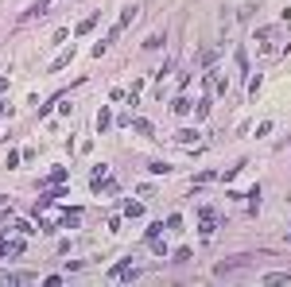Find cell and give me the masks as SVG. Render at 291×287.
<instances>
[{"mask_svg":"<svg viewBox=\"0 0 291 287\" xmlns=\"http://www.w3.org/2000/svg\"><path fill=\"white\" fill-rule=\"evenodd\" d=\"M148 171H152V175H167V171H171V163H152Z\"/></svg>","mask_w":291,"mask_h":287,"instance_id":"15","label":"cell"},{"mask_svg":"<svg viewBox=\"0 0 291 287\" xmlns=\"http://www.w3.org/2000/svg\"><path fill=\"white\" fill-rule=\"evenodd\" d=\"M132 128L140 132V136H152V132H156V128H152V120H132Z\"/></svg>","mask_w":291,"mask_h":287,"instance_id":"12","label":"cell"},{"mask_svg":"<svg viewBox=\"0 0 291 287\" xmlns=\"http://www.w3.org/2000/svg\"><path fill=\"white\" fill-rule=\"evenodd\" d=\"M136 16H140V8H136V4H128V8L120 12V24H116V28H120V31H124V28H132V20H136Z\"/></svg>","mask_w":291,"mask_h":287,"instance_id":"3","label":"cell"},{"mask_svg":"<svg viewBox=\"0 0 291 287\" xmlns=\"http://www.w3.org/2000/svg\"><path fill=\"white\" fill-rule=\"evenodd\" d=\"M264 283H272V287L283 283V287H291V275L287 272H268V275H264Z\"/></svg>","mask_w":291,"mask_h":287,"instance_id":"4","label":"cell"},{"mask_svg":"<svg viewBox=\"0 0 291 287\" xmlns=\"http://www.w3.org/2000/svg\"><path fill=\"white\" fill-rule=\"evenodd\" d=\"M210 105H214V101H210V97H202L198 105H194V113H198V116H210Z\"/></svg>","mask_w":291,"mask_h":287,"instance_id":"13","label":"cell"},{"mask_svg":"<svg viewBox=\"0 0 291 287\" xmlns=\"http://www.w3.org/2000/svg\"><path fill=\"white\" fill-rule=\"evenodd\" d=\"M140 214H144L140 202H124V217H140Z\"/></svg>","mask_w":291,"mask_h":287,"instance_id":"11","label":"cell"},{"mask_svg":"<svg viewBox=\"0 0 291 287\" xmlns=\"http://www.w3.org/2000/svg\"><path fill=\"white\" fill-rule=\"evenodd\" d=\"M109 124H113V113L101 109V113H97V132H109Z\"/></svg>","mask_w":291,"mask_h":287,"instance_id":"9","label":"cell"},{"mask_svg":"<svg viewBox=\"0 0 291 287\" xmlns=\"http://www.w3.org/2000/svg\"><path fill=\"white\" fill-rule=\"evenodd\" d=\"M163 39H167L163 31H156V35H148V39H144V51H156V47H163Z\"/></svg>","mask_w":291,"mask_h":287,"instance_id":"8","label":"cell"},{"mask_svg":"<svg viewBox=\"0 0 291 287\" xmlns=\"http://www.w3.org/2000/svg\"><path fill=\"white\" fill-rule=\"evenodd\" d=\"M0 256H24V241H8V237H0Z\"/></svg>","mask_w":291,"mask_h":287,"instance_id":"1","label":"cell"},{"mask_svg":"<svg viewBox=\"0 0 291 287\" xmlns=\"http://www.w3.org/2000/svg\"><path fill=\"white\" fill-rule=\"evenodd\" d=\"M190 109H194V105H190L187 97H175V101H171V113H179V116H187Z\"/></svg>","mask_w":291,"mask_h":287,"instance_id":"5","label":"cell"},{"mask_svg":"<svg viewBox=\"0 0 291 287\" xmlns=\"http://www.w3.org/2000/svg\"><path fill=\"white\" fill-rule=\"evenodd\" d=\"M78 217H82L78 210H66V214L58 217V225H66V229H70V225H78Z\"/></svg>","mask_w":291,"mask_h":287,"instance_id":"10","label":"cell"},{"mask_svg":"<svg viewBox=\"0 0 291 287\" xmlns=\"http://www.w3.org/2000/svg\"><path fill=\"white\" fill-rule=\"evenodd\" d=\"M93 28H97V12H93V16H86V20L78 24V35H89Z\"/></svg>","mask_w":291,"mask_h":287,"instance_id":"7","label":"cell"},{"mask_svg":"<svg viewBox=\"0 0 291 287\" xmlns=\"http://www.w3.org/2000/svg\"><path fill=\"white\" fill-rule=\"evenodd\" d=\"M4 89H8V78H0V93H4Z\"/></svg>","mask_w":291,"mask_h":287,"instance_id":"16","label":"cell"},{"mask_svg":"<svg viewBox=\"0 0 291 287\" xmlns=\"http://www.w3.org/2000/svg\"><path fill=\"white\" fill-rule=\"evenodd\" d=\"M175 144H183V148H187V144H198V132H194V128H183L179 136H175Z\"/></svg>","mask_w":291,"mask_h":287,"instance_id":"6","label":"cell"},{"mask_svg":"<svg viewBox=\"0 0 291 287\" xmlns=\"http://www.w3.org/2000/svg\"><path fill=\"white\" fill-rule=\"evenodd\" d=\"M47 8H51L47 0H35V4H31V8H28V12L20 16V20H24V24H28V20H39V16H47Z\"/></svg>","mask_w":291,"mask_h":287,"instance_id":"2","label":"cell"},{"mask_svg":"<svg viewBox=\"0 0 291 287\" xmlns=\"http://www.w3.org/2000/svg\"><path fill=\"white\" fill-rule=\"evenodd\" d=\"M16 233H24V237H28V233H35V221H16Z\"/></svg>","mask_w":291,"mask_h":287,"instance_id":"14","label":"cell"}]
</instances>
